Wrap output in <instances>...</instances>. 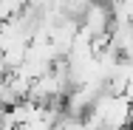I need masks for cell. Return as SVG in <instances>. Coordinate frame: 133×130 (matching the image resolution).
Here are the masks:
<instances>
[{"mask_svg":"<svg viewBox=\"0 0 133 130\" xmlns=\"http://www.w3.org/2000/svg\"><path fill=\"white\" fill-rule=\"evenodd\" d=\"M108 48L122 59L133 57V23H113L108 31Z\"/></svg>","mask_w":133,"mask_h":130,"instance_id":"cell-1","label":"cell"},{"mask_svg":"<svg viewBox=\"0 0 133 130\" xmlns=\"http://www.w3.org/2000/svg\"><path fill=\"white\" fill-rule=\"evenodd\" d=\"M130 125H133V116H130Z\"/></svg>","mask_w":133,"mask_h":130,"instance_id":"cell-2","label":"cell"}]
</instances>
